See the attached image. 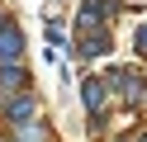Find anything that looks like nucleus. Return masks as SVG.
Returning <instances> with one entry per match:
<instances>
[{
  "label": "nucleus",
  "instance_id": "nucleus-1",
  "mask_svg": "<svg viewBox=\"0 0 147 142\" xmlns=\"http://www.w3.org/2000/svg\"><path fill=\"white\" fill-rule=\"evenodd\" d=\"M81 95H86L90 118H105V100H109V81L105 76H86V81H81Z\"/></svg>",
  "mask_w": 147,
  "mask_h": 142
},
{
  "label": "nucleus",
  "instance_id": "nucleus-2",
  "mask_svg": "<svg viewBox=\"0 0 147 142\" xmlns=\"http://www.w3.org/2000/svg\"><path fill=\"white\" fill-rule=\"evenodd\" d=\"M19 52H24V33L14 28V19H0V66L19 62Z\"/></svg>",
  "mask_w": 147,
  "mask_h": 142
},
{
  "label": "nucleus",
  "instance_id": "nucleus-3",
  "mask_svg": "<svg viewBox=\"0 0 147 142\" xmlns=\"http://www.w3.org/2000/svg\"><path fill=\"white\" fill-rule=\"evenodd\" d=\"M24 85H29V71H24L19 62L0 66V100H14V95H24Z\"/></svg>",
  "mask_w": 147,
  "mask_h": 142
},
{
  "label": "nucleus",
  "instance_id": "nucleus-4",
  "mask_svg": "<svg viewBox=\"0 0 147 142\" xmlns=\"http://www.w3.org/2000/svg\"><path fill=\"white\" fill-rule=\"evenodd\" d=\"M5 118L19 128V123H33V95L24 90V95H14V100H5Z\"/></svg>",
  "mask_w": 147,
  "mask_h": 142
},
{
  "label": "nucleus",
  "instance_id": "nucleus-5",
  "mask_svg": "<svg viewBox=\"0 0 147 142\" xmlns=\"http://www.w3.org/2000/svg\"><path fill=\"white\" fill-rule=\"evenodd\" d=\"M76 52H81V57H100V52H109V38H105V33H95V38H86Z\"/></svg>",
  "mask_w": 147,
  "mask_h": 142
},
{
  "label": "nucleus",
  "instance_id": "nucleus-6",
  "mask_svg": "<svg viewBox=\"0 0 147 142\" xmlns=\"http://www.w3.org/2000/svg\"><path fill=\"white\" fill-rule=\"evenodd\" d=\"M14 142H43V123H19L14 128Z\"/></svg>",
  "mask_w": 147,
  "mask_h": 142
},
{
  "label": "nucleus",
  "instance_id": "nucleus-7",
  "mask_svg": "<svg viewBox=\"0 0 147 142\" xmlns=\"http://www.w3.org/2000/svg\"><path fill=\"white\" fill-rule=\"evenodd\" d=\"M138 52H142V57H147V24H142V28H138Z\"/></svg>",
  "mask_w": 147,
  "mask_h": 142
}]
</instances>
